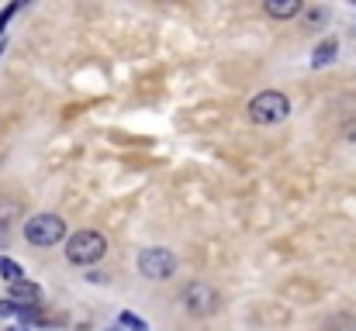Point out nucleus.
I'll return each instance as SVG.
<instances>
[{
    "label": "nucleus",
    "instance_id": "nucleus-1",
    "mask_svg": "<svg viewBox=\"0 0 356 331\" xmlns=\"http://www.w3.org/2000/svg\"><path fill=\"white\" fill-rule=\"evenodd\" d=\"M104 252H108L104 235H101V231H90V228L76 231V235L66 241V259L76 262V266H90V262L104 259Z\"/></svg>",
    "mask_w": 356,
    "mask_h": 331
},
{
    "label": "nucleus",
    "instance_id": "nucleus-2",
    "mask_svg": "<svg viewBox=\"0 0 356 331\" xmlns=\"http://www.w3.org/2000/svg\"><path fill=\"white\" fill-rule=\"evenodd\" d=\"M287 114H291V101L284 94H277V90H263V94H256L249 101V117L256 124H277Z\"/></svg>",
    "mask_w": 356,
    "mask_h": 331
},
{
    "label": "nucleus",
    "instance_id": "nucleus-3",
    "mask_svg": "<svg viewBox=\"0 0 356 331\" xmlns=\"http://www.w3.org/2000/svg\"><path fill=\"white\" fill-rule=\"evenodd\" d=\"M63 235H66V221L59 214H35L24 224V238L38 248H49V245L63 241Z\"/></svg>",
    "mask_w": 356,
    "mask_h": 331
},
{
    "label": "nucleus",
    "instance_id": "nucleus-4",
    "mask_svg": "<svg viewBox=\"0 0 356 331\" xmlns=\"http://www.w3.org/2000/svg\"><path fill=\"white\" fill-rule=\"evenodd\" d=\"M180 304L187 307V314H194V318H208V314H215V311H218L222 297H218V290H215V287H208V283H191V287L184 290Z\"/></svg>",
    "mask_w": 356,
    "mask_h": 331
},
{
    "label": "nucleus",
    "instance_id": "nucleus-5",
    "mask_svg": "<svg viewBox=\"0 0 356 331\" xmlns=\"http://www.w3.org/2000/svg\"><path fill=\"white\" fill-rule=\"evenodd\" d=\"M138 269H142V276H149V280H166V276H173L177 259H173L170 248H142V252H138Z\"/></svg>",
    "mask_w": 356,
    "mask_h": 331
},
{
    "label": "nucleus",
    "instance_id": "nucleus-6",
    "mask_svg": "<svg viewBox=\"0 0 356 331\" xmlns=\"http://www.w3.org/2000/svg\"><path fill=\"white\" fill-rule=\"evenodd\" d=\"M10 300H14V304H38V300H42V290H38V283L21 280V283L10 287Z\"/></svg>",
    "mask_w": 356,
    "mask_h": 331
},
{
    "label": "nucleus",
    "instance_id": "nucleus-7",
    "mask_svg": "<svg viewBox=\"0 0 356 331\" xmlns=\"http://www.w3.org/2000/svg\"><path fill=\"white\" fill-rule=\"evenodd\" d=\"M266 14L270 17H294V14H301V3L298 0H266Z\"/></svg>",
    "mask_w": 356,
    "mask_h": 331
},
{
    "label": "nucleus",
    "instance_id": "nucleus-8",
    "mask_svg": "<svg viewBox=\"0 0 356 331\" xmlns=\"http://www.w3.org/2000/svg\"><path fill=\"white\" fill-rule=\"evenodd\" d=\"M336 52H339V42H336V38H329V42H322V45L315 49V59H312V62H315V66H325V62H332V59H336Z\"/></svg>",
    "mask_w": 356,
    "mask_h": 331
},
{
    "label": "nucleus",
    "instance_id": "nucleus-9",
    "mask_svg": "<svg viewBox=\"0 0 356 331\" xmlns=\"http://www.w3.org/2000/svg\"><path fill=\"white\" fill-rule=\"evenodd\" d=\"M0 273H3V280H7L10 287L24 280V273H21V266H17V262H10V259H3V255H0Z\"/></svg>",
    "mask_w": 356,
    "mask_h": 331
},
{
    "label": "nucleus",
    "instance_id": "nucleus-10",
    "mask_svg": "<svg viewBox=\"0 0 356 331\" xmlns=\"http://www.w3.org/2000/svg\"><path fill=\"white\" fill-rule=\"evenodd\" d=\"M118 331H149V325H145V321H138L135 314H128V311H124V314L118 318Z\"/></svg>",
    "mask_w": 356,
    "mask_h": 331
},
{
    "label": "nucleus",
    "instance_id": "nucleus-11",
    "mask_svg": "<svg viewBox=\"0 0 356 331\" xmlns=\"http://www.w3.org/2000/svg\"><path fill=\"white\" fill-rule=\"evenodd\" d=\"M325 17H329L325 10H312V14H308V24H318V21H325Z\"/></svg>",
    "mask_w": 356,
    "mask_h": 331
},
{
    "label": "nucleus",
    "instance_id": "nucleus-12",
    "mask_svg": "<svg viewBox=\"0 0 356 331\" xmlns=\"http://www.w3.org/2000/svg\"><path fill=\"white\" fill-rule=\"evenodd\" d=\"M7 331H24V328H21V325H14V328H7Z\"/></svg>",
    "mask_w": 356,
    "mask_h": 331
},
{
    "label": "nucleus",
    "instance_id": "nucleus-13",
    "mask_svg": "<svg viewBox=\"0 0 356 331\" xmlns=\"http://www.w3.org/2000/svg\"><path fill=\"white\" fill-rule=\"evenodd\" d=\"M115 331H118V328H115Z\"/></svg>",
    "mask_w": 356,
    "mask_h": 331
}]
</instances>
